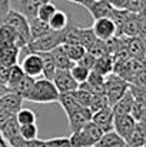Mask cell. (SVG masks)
Here are the masks:
<instances>
[{"instance_id":"7","label":"cell","mask_w":146,"mask_h":147,"mask_svg":"<svg viewBox=\"0 0 146 147\" xmlns=\"http://www.w3.org/2000/svg\"><path fill=\"white\" fill-rule=\"evenodd\" d=\"M0 137L12 147H20L24 143L20 137V126L17 124L14 116L0 124Z\"/></svg>"},{"instance_id":"10","label":"cell","mask_w":146,"mask_h":147,"mask_svg":"<svg viewBox=\"0 0 146 147\" xmlns=\"http://www.w3.org/2000/svg\"><path fill=\"white\" fill-rule=\"evenodd\" d=\"M52 82H53L54 87L57 89L59 94L73 93L75 90L79 89V84L73 80L69 70H56V74L52 79Z\"/></svg>"},{"instance_id":"1","label":"cell","mask_w":146,"mask_h":147,"mask_svg":"<svg viewBox=\"0 0 146 147\" xmlns=\"http://www.w3.org/2000/svg\"><path fill=\"white\" fill-rule=\"evenodd\" d=\"M59 96L60 94L54 87L53 82L45 77H40V79H35L30 90L24 94L23 100L39 103V104H49V103L59 101Z\"/></svg>"},{"instance_id":"41","label":"cell","mask_w":146,"mask_h":147,"mask_svg":"<svg viewBox=\"0 0 146 147\" xmlns=\"http://www.w3.org/2000/svg\"><path fill=\"white\" fill-rule=\"evenodd\" d=\"M29 1H32V0H19L20 6H23V4H26V3H29Z\"/></svg>"},{"instance_id":"34","label":"cell","mask_w":146,"mask_h":147,"mask_svg":"<svg viewBox=\"0 0 146 147\" xmlns=\"http://www.w3.org/2000/svg\"><path fill=\"white\" fill-rule=\"evenodd\" d=\"M73 96H75L76 101H77L80 106L89 109V106H90V100H92V93H89V92H86V90H83V89L79 87L77 90L73 92Z\"/></svg>"},{"instance_id":"28","label":"cell","mask_w":146,"mask_h":147,"mask_svg":"<svg viewBox=\"0 0 146 147\" xmlns=\"http://www.w3.org/2000/svg\"><path fill=\"white\" fill-rule=\"evenodd\" d=\"M16 121L19 126H27V124H35L36 123V113L30 109H20L17 114L14 116Z\"/></svg>"},{"instance_id":"11","label":"cell","mask_w":146,"mask_h":147,"mask_svg":"<svg viewBox=\"0 0 146 147\" xmlns=\"http://www.w3.org/2000/svg\"><path fill=\"white\" fill-rule=\"evenodd\" d=\"M136 124H138L136 120L130 114H115V117H113V130L122 139H125V142L129 139V136L135 130Z\"/></svg>"},{"instance_id":"9","label":"cell","mask_w":146,"mask_h":147,"mask_svg":"<svg viewBox=\"0 0 146 147\" xmlns=\"http://www.w3.org/2000/svg\"><path fill=\"white\" fill-rule=\"evenodd\" d=\"M92 30H93L97 40H102V42H107V40L116 37V26L110 17L96 19L92 24Z\"/></svg>"},{"instance_id":"6","label":"cell","mask_w":146,"mask_h":147,"mask_svg":"<svg viewBox=\"0 0 146 147\" xmlns=\"http://www.w3.org/2000/svg\"><path fill=\"white\" fill-rule=\"evenodd\" d=\"M23 97L17 93L9 92L4 96L0 97V124L6 121L7 119L17 114V111L22 109Z\"/></svg>"},{"instance_id":"27","label":"cell","mask_w":146,"mask_h":147,"mask_svg":"<svg viewBox=\"0 0 146 147\" xmlns=\"http://www.w3.org/2000/svg\"><path fill=\"white\" fill-rule=\"evenodd\" d=\"M63 49L66 51V54L69 56V59L73 61V63H77L86 53V49L80 45H73V43H65L63 45Z\"/></svg>"},{"instance_id":"36","label":"cell","mask_w":146,"mask_h":147,"mask_svg":"<svg viewBox=\"0 0 146 147\" xmlns=\"http://www.w3.org/2000/svg\"><path fill=\"white\" fill-rule=\"evenodd\" d=\"M95 63H96V57H95L93 54H90L89 51H86V53H85V56L77 61V64H80V66L86 67V69H88V70H90V71H92V69H93Z\"/></svg>"},{"instance_id":"15","label":"cell","mask_w":146,"mask_h":147,"mask_svg":"<svg viewBox=\"0 0 146 147\" xmlns=\"http://www.w3.org/2000/svg\"><path fill=\"white\" fill-rule=\"evenodd\" d=\"M122 42L129 57L136 60H146L145 45L141 37H122Z\"/></svg>"},{"instance_id":"25","label":"cell","mask_w":146,"mask_h":147,"mask_svg":"<svg viewBox=\"0 0 146 147\" xmlns=\"http://www.w3.org/2000/svg\"><path fill=\"white\" fill-rule=\"evenodd\" d=\"M128 147H143L146 144V130H143L139 124H136L135 130L126 140Z\"/></svg>"},{"instance_id":"38","label":"cell","mask_w":146,"mask_h":147,"mask_svg":"<svg viewBox=\"0 0 146 147\" xmlns=\"http://www.w3.org/2000/svg\"><path fill=\"white\" fill-rule=\"evenodd\" d=\"M10 0H0V23L6 17V14L10 11Z\"/></svg>"},{"instance_id":"8","label":"cell","mask_w":146,"mask_h":147,"mask_svg":"<svg viewBox=\"0 0 146 147\" xmlns=\"http://www.w3.org/2000/svg\"><path fill=\"white\" fill-rule=\"evenodd\" d=\"M19 66L22 67L24 74L32 79H37V77L43 76V61H42V57L39 53H29V54L23 56L20 59Z\"/></svg>"},{"instance_id":"31","label":"cell","mask_w":146,"mask_h":147,"mask_svg":"<svg viewBox=\"0 0 146 147\" xmlns=\"http://www.w3.org/2000/svg\"><path fill=\"white\" fill-rule=\"evenodd\" d=\"M39 136V129L35 124H27V126H20V137L23 142H35L37 140Z\"/></svg>"},{"instance_id":"12","label":"cell","mask_w":146,"mask_h":147,"mask_svg":"<svg viewBox=\"0 0 146 147\" xmlns=\"http://www.w3.org/2000/svg\"><path fill=\"white\" fill-rule=\"evenodd\" d=\"M77 4L83 6L95 20L102 17H109L110 13L113 11V7L105 0H80Z\"/></svg>"},{"instance_id":"5","label":"cell","mask_w":146,"mask_h":147,"mask_svg":"<svg viewBox=\"0 0 146 147\" xmlns=\"http://www.w3.org/2000/svg\"><path fill=\"white\" fill-rule=\"evenodd\" d=\"M0 24H6L9 27H12L17 36L27 45L30 42V30H29V20L19 11L14 9H10V11L6 14V17L1 20Z\"/></svg>"},{"instance_id":"43","label":"cell","mask_w":146,"mask_h":147,"mask_svg":"<svg viewBox=\"0 0 146 147\" xmlns=\"http://www.w3.org/2000/svg\"><path fill=\"white\" fill-rule=\"evenodd\" d=\"M143 147H146V144H145V146H143Z\"/></svg>"},{"instance_id":"14","label":"cell","mask_w":146,"mask_h":147,"mask_svg":"<svg viewBox=\"0 0 146 147\" xmlns=\"http://www.w3.org/2000/svg\"><path fill=\"white\" fill-rule=\"evenodd\" d=\"M66 116H67V121L72 129V133L80 130L86 123H89L92 120V111L88 107H79L77 110H75Z\"/></svg>"},{"instance_id":"37","label":"cell","mask_w":146,"mask_h":147,"mask_svg":"<svg viewBox=\"0 0 146 147\" xmlns=\"http://www.w3.org/2000/svg\"><path fill=\"white\" fill-rule=\"evenodd\" d=\"M45 147H70L69 137H57L45 142Z\"/></svg>"},{"instance_id":"20","label":"cell","mask_w":146,"mask_h":147,"mask_svg":"<svg viewBox=\"0 0 146 147\" xmlns=\"http://www.w3.org/2000/svg\"><path fill=\"white\" fill-rule=\"evenodd\" d=\"M95 147H128V144L125 139H122L115 130H110L102 134L100 140L96 143Z\"/></svg>"},{"instance_id":"4","label":"cell","mask_w":146,"mask_h":147,"mask_svg":"<svg viewBox=\"0 0 146 147\" xmlns=\"http://www.w3.org/2000/svg\"><path fill=\"white\" fill-rule=\"evenodd\" d=\"M128 90H129V83L122 77H119L117 74L112 73L105 77V96L110 107H113Z\"/></svg>"},{"instance_id":"40","label":"cell","mask_w":146,"mask_h":147,"mask_svg":"<svg viewBox=\"0 0 146 147\" xmlns=\"http://www.w3.org/2000/svg\"><path fill=\"white\" fill-rule=\"evenodd\" d=\"M6 93H9V89H7V86H4V84H0V97H1V96H4Z\"/></svg>"},{"instance_id":"2","label":"cell","mask_w":146,"mask_h":147,"mask_svg":"<svg viewBox=\"0 0 146 147\" xmlns=\"http://www.w3.org/2000/svg\"><path fill=\"white\" fill-rule=\"evenodd\" d=\"M63 40H65V32L50 30L46 34H43L42 37L30 40L23 49H20V59L23 56L29 54V53H48V51H52L57 46L63 45Z\"/></svg>"},{"instance_id":"3","label":"cell","mask_w":146,"mask_h":147,"mask_svg":"<svg viewBox=\"0 0 146 147\" xmlns=\"http://www.w3.org/2000/svg\"><path fill=\"white\" fill-rule=\"evenodd\" d=\"M102 134L103 131L90 120L80 130L72 133V136L69 137L70 147H95Z\"/></svg>"},{"instance_id":"13","label":"cell","mask_w":146,"mask_h":147,"mask_svg":"<svg viewBox=\"0 0 146 147\" xmlns=\"http://www.w3.org/2000/svg\"><path fill=\"white\" fill-rule=\"evenodd\" d=\"M113 117H115L113 109L110 106H106L92 114V121L103 133H106V131L113 130Z\"/></svg>"},{"instance_id":"33","label":"cell","mask_w":146,"mask_h":147,"mask_svg":"<svg viewBox=\"0 0 146 147\" xmlns=\"http://www.w3.org/2000/svg\"><path fill=\"white\" fill-rule=\"evenodd\" d=\"M106 106H109V103H107V98H106L105 94H92L90 106H89V110L92 111V114L97 110L106 107Z\"/></svg>"},{"instance_id":"26","label":"cell","mask_w":146,"mask_h":147,"mask_svg":"<svg viewBox=\"0 0 146 147\" xmlns=\"http://www.w3.org/2000/svg\"><path fill=\"white\" fill-rule=\"evenodd\" d=\"M40 57H42V61H43V77L48 79V80H52L56 74V64H54V60L50 54V51L48 53H39Z\"/></svg>"},{"instance_id":"24","label":"cell","mask_w":146,"mask_h":147,"mask_svg":"<svg viewBox=\"0 0 146 147\" xmlns=\"http://www.w3.org/2000/svg\"><path fill=\"white\" fill-rule=\"evenodd\" d=\"M70 24V17L62 11V10H56V13L53 14V17L49 20V26L52 30H56V32H63L67 26Z\"/></svg>"},{"instance_id":"16","label":"cell","mask_w":146,"mask_h":147,"mask_svg":"<svg viewBox=\"0 0 146 147\" xmlns=\"http://www.w3.org/2000/svg\"><path fill=\"white\" fill-rule=\"evenodd\" d=\"M20 47L16 45H0V64L12 67L19 64Z\"/></svg>"},{"instance_id":"35","label":"cell","mask_w":146,"mask_h":147,"mask_svg":"<svg viewBox=\"0 0 146 147\" xmlns=\"http://www.w3.org/2000/svg\"><path fill=\"white\" fill-rule=\"evenodd\" d=\"M145 6H146V0H129L125 10H128L130 13H141L145 9Z\"/></svg>"},{"instance_id":"21","label":"cell","mask_w":146,"mask_h":147,"mask_svg":"<svg viewBox=\"0 0 146 147\" xmlns=\"http://www.w3.org/2000/svg\"><path fill=\"white\" fill-rule=\"evenodd\" d=\"M133 104H135V96H133V93L129 89L112 109H113L115 114H130Z\"/></svg>"},{"instance_id":"42","label":"cell","mask_w":146,"mask_h":147,"mask_svg":"<svg viewBox=\"0 0 146 147\" xmlns=\"http://www.w3.org/2000/svg\"><path fill=\"white\" fill-rule=\"evenodd\" d=\"M139 14H142L143 17H146V6H145V9H143V10H142V11H141Z\"/></svg>"},{"instance_id":"32","label":"cell","mask_w":146,"mask_h":147,"mask_svg":"<svg viewBox=\"0 0 146 147\" xmlns=\"http://www.w3.org/2000/svg\"><path fill=\"white\" fill-rule=\"evenodd\" d=\"M56 6L52 3V1H46V3H43L40 7H39V10H37V19H40V20H43V22H46L49 23V20L53 17V14L56 13Z\"/></svg>"},{"instance_id":"17","label":"cell","mask_w":146,"mask_h":147,"mask_svg":"<svg viewBox=\"0 0 146 147\" xmlns=\"http://www.w3.org/2000/svg\"><path fill=\"white\" fill-rule=\"evenodd\" d=\"M139 34H141V14L129 11L128 19L122 27L120 37H139Z\"/></svg>"},{"instance_id":"22","label":"cell","mask_w":146,"mask_h":147,"mask_svg":"<svg viewBox=\"0 0 146 147\" xmlns=\"http://www.w3.org/2000/svg\"><path fill=\"white\" fill-rule=\"evenodd\" d=\"M29 30H30V40H35V39H39L43 34H46L52 29H50L49 23L36 17V19L29 20Z\"/></svg>"},{"instance_id":"39","label":"cell","mask_w":146,"mask_h":147,"mask_svg":"<svg viewBox=\"0 0 146 147\" xmlns=\"http://www.w3.org/2000/svg\"><path fill=\"white\" fill-rule=\"evenodd\" d=\"M105 1H107L113 9L125 10V9H126V4H128V1H129V0H105Z\"/></svg>"},{"instance_id":"19","label":"cell","mask_w":146,"mask_h":147,"mask_svg":"<svg viewBox=\"0 0 146 147\" xmlns=\"http://www.w3.org/2000/svg\"><path fill=\"white\" fill-rule=\"evenodd\" d=\"M0 45H16L20 49L26 46V43L17 36V33L6 24H0Z\"/></svg>"},{"instance_id":"23","label":"cell","mask_w":146,"mask_h":147,"mask_svg":"<svg viewBox=\"0 0 146 147\" xmlns=\"http://www.w3.org/2000/svg\"><path fill=\"white\" fill-rule=\"evenodd\" d=\"M92 71H96L97 74L106 77L109 74L113 73V60H112V56H102L96 59V63L92 69Z\"/></svg>"},{"instance_id":"30","label":"cell","mask_w":146,"mask_h":147,"mask_svg":"<svg viewBox=\"0 0 146 147\" xmlns=\"http://www.w3.org/2000/svg\"><path fill=\"white\" fill-rule=\"evenodd\" d=\"M24 71L22 70V67L19 64H14L10 67V73H9V79H7V89L12 90L23 77H24Z\"/></svg>"},{"instance_id":"18","label":"cell","mask_w":146,"mask_h":147,"mask_svg":"<svg viewBox=\"0 0 146 147\" xmlns=\"http://www.w3.org/2000/svg\"><path fill=\"white\" fill-rule=\"evenodd\" d=\"M50 54H52V57H53V60H54V64H56V69L57 70H70L76 63H73L70 59H69V56L66 54V51L63 49V45H60V46H57L56 49H53L50 51Z\"/></svg>"},{"instance_id":"29","label":"cell","mask_w":146,"mask_h":147,"mask_svg":"<svg viewBox=\"0 0 146 147\" xmlns=\"http://www.w3.org/2000/svg\"><path fill=\"white\" fill-rule=\"evenodd\" d=\"M69 71H70L73 80H75L79 86H80L82 83H85V82L88 80L89 74H90V70H88L86 67H83V66H80V64H77V63H76Z\"/></svg>"}]
</instances>
